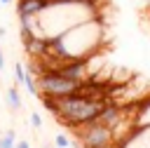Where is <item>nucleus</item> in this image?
I'll use <instances>...</instances> for the list:
<instances>
[{
	"mask_svg": "<svg viewBox=\"0 0 150 148\" xmlns=\"http://www.w3.org/2000/svg\"><path fill=\"white\" fill-rule=\"evenodd\" d=\"M77 136H80V143L84 148H112L115 146V134L110 127L101 125L98 120L94 122H87L82 127H75Z\"/></svg>",
	"mask_w": 150,
	"mask_h": 148,
	"instance_id": "obj_3",
	"label": "nucleus"
},
{
	"mask_svg": "<svg viewBox=\"0 0 150 148\" xmlns=\"http://www.w3.org/2000/svg\"><path fill=\"white\" fill-rule=\"evenodd\" d=\"M23 87L28 89V94H30V96H40V92H38V82H35V75H33V70H26Z\"/></svg>",
	"mask_w": 150,
	"mask_h": 148,
	"instance_id": "obj_7",
	"label": "nucleus"
},
{
	"mask_svg": "<svg viewBox=\"0 0 150 148\" xmlns=\"http://www.w3.org/2000/svg\"><path fill=\"white\" fill-rule=\"evenodd\" d=\"M141 127H150V96L141 99L134 110V129H141Z\"/></svg>",
	"mask_w": 150,
	"mask_h": 148,
	"instance_id": "obj_5",
	"label": "nucleus"
},
{
	"mask_svg": "<svg viewBox=\"0 0 150 148\" xmlns=\"http://www.w3.org/2000/svg\"><path fill=\"white\" fill-rule=\"evenodd\" d=\"M14 80H16V85H23V80H26V66L21 61L14 63Z\"/></svg>",
	"mask_w": 150,
	"mask_h": 148,
	"instance_id": "obj_9",
	"label": "nucleus"
},
{
	"mask_svg": "<svg viewBox=\"0 0 150 148\" xmlns=\"http://www.w3.org/2000/svg\"><path fill=\"white\" fill-rule=\"evenodd\" d=\"M54 143H56V148H70V146H73V141H70L66 134H56V136H54Z\"/></svg>",
	"mask_w": 150,
	"mask_h": 148,
	"instance_id": "obj_10",
	"label": "nucleus"
},
{
	"mask_svg": "<svg viewBox=\"0 0 150 148\" xmlns=\"http://www.w3.org/2000/svg\"><path fill=\"white\" fill-rule=\"evenodd\" d=\"M5 96H7V106H9V110H19V108H21V94H19L16 87H9V89L5 92Z\"/></svg>",
	"mask_w": 150,
	"mask_h": 148,
	"instance_id": "obj_6",
	"label": "nucleus"
},
{
	"mask_svg": "<svg viewBox=\"0 0 150 148\" xmlns=\"http://www.w3.org/2000/svg\"><path fill=\"white\" fill-rule=\"evenodd\" d=\"M33 73L38 75V92L40 96H66V94H73L80 89L82 82H75V80H68L63 78L56 68H45V66H33Z\"/></svg>",
	"mask_w": 150,
	"mask_h": 148,
	"instance_id": "obj_2",
	"label": "nucleus"
},
{
	"mask_svg": "<svg viewBox=\"0 0 150 148\" xmlns=\"http://www.w3.org/2000/svg\"><path fill=\"white\" fill-rule=\"evenodd\" d=\"M16 134L14 132H5L2 136H0V148H16Z\"/></svg>",
	"mask_w": 150,
	"mask_h": 148,
	"instance_id": "obj_8",
	"label": "nucleus"
},
{
	"mask_svg": "<svg viewBox=\"0 0 150 148\" xmlns=\"http://www.w3.org/2000/svg\"><path fill=\"white\" fill-rule=\"evenodd\" d=\"M2 7H5V5H2V0H0V9H2Z\"/></svg>",
	"mask_w": 150,
	"mask_h": 148,
	"instance_id": "obj_16",
	"label": "nucleus"
},
{
	"mask_svg": "<svg viewBox=\"0 0 150 148\" xmlns=\"http://www.w3.org/2000/svg\"><path fill=\"white\" fill-rule=\"evenodd\" d=\"M40 99L56 120H61L63 125H68L73 129L82 127L87 122H94L98 117V113L103 110V106L108 103L105 99H91L80 92H73L66 96H40Z\"/></svg>",
	"mask_w": 150,
	"mask_h": 148,
	"instance_id": "obj_1",
	"label": "nucleus"
},
{
	"mask_svg": "<svg viewBox=\"0 0 150 148\" xmlns=\"http://www.w3.org/2000/svg\"><path fill=\"white\" fill-rule=\"evenodd\" d=\"M2 5H14V0H2Z\"/></svg>",
	"mask_w": 150,
	"mask_h": 148,
	"instance_id": "obj_15",
	"label": "nucleus"
},
{
	"mask_svg": "<svg viewBox=\"0 0 150 148\" xmlns=\"http://www.w3.org/2000/svg\"><path fill=\"white\" fill-rule=\"evenodd\" d=\"M16 148H30V143H28L26 139H19V141H16Z\"/></svg>",
	"mask_w": 150,
	"mask_h": 148,
	"instance_id": "obj_12",
	"label": "nucleus"
},
{
	"mask_svg": "<svg viewBox=\"0 0 150 148\" xmlns=\"http://www.w3.org/2000/svg\"><path fill=\"white\" fill-rule=\"evenodd\" d=\"M2 70H5V52L0 49V73H2Z\"/></svg>",
	"mask_w": 150,
	"mask_h": 148,
	"instance_id": "obj_13",
	"label": "nucleus"
},
{
	"mask_svg": "<svg viewBox=\"0 0 150 148\" xmlns=\"http://www.w3.org/2000/svg\"><path fill=\"white\" fill-rule=\"evenodd\" d=\"M30 125H33L35 129H40V127H42V117H40V113H38V110H33V113H30Z\"/></svg>",
	"mask_w": 150,
	"mask_h": 148,
	"instance_id": "obj_11",
	"label": "nucleus"
},
{
	"mask_svg": "<svg viewBox=\"0 0 150 148\" xmlns=\"http://www.w3.org/2000/svg\"><path fill=\"white\" fill-rule=\"evenodd\" d=\"M5 35H7V28H5V26H0V38H5Z\"/></svg>",
	"mask_w": 150,
	"mask_h": 148,
	"instance_id": "obj_14",
	"label": "nucleus"
},
{
	"mask_svg": "<svg viewBox=\"0 0 150 148\" xmlns=\"http://www.w3.org/2000/svg\"><path fill=\"white\" fill-rule=\"evenodd\" d=\"M54 0H19L16 5V16H30L35 19L38 14H42Z\"/></svg>",
	"mask_w": 150,
	"mask_h": 148,
	"instance_id": "obj_4",
	"label": "nucleus"
}]
</instances>
